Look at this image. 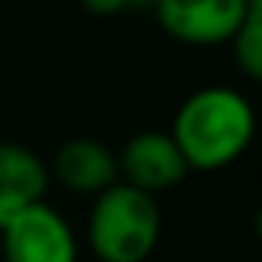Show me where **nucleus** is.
Returning <instances> with one entry per match:
<instances>
[{
    "label": "nucleus",
    "instance_id": "1",
    "mask_svg": "<svg viewBox=\"0 0 262 262\" xmlns=\"http://www.w3.org/2000/svg\"><path fill=\"white\" fill-rule=\"evenodd\" d=\"M189 171H220L235 165L256 137V110L238 89H195L174 113L168 131Z\"/></svg>",
    "mask_w": 262,
    "mask_h": 262
},
{
    "label": "nucleus",
    "instance_id": "2",
    "mask_svg": "<svg viewBox=\"0 0 262 262\" xmlns=\"http://www.w3.org/2000/svg\"><path fill=\"white\" fill-rule=\"evenodd\" d=\"M162 235L156 195L116 180L95 195L89 213V247L101 262H143Z\"/></svg>",
    "mask_w": 262,
    "mask_h": 262
},
{
    "label": "nucleus",
    "instance_id": "3",
    "mask_svg": "<svg viewBox=\"0 0 262 262\" xmlns=\"http://www.w3.org/2000/svg\"><path fill=\"white\" fill-rule=\"evenodd\" d=\"M162 31L183 46H223L247 15V0H156Z\"/></svg>",
    "mask_w": 262,
    "mask_h": 262
},
{
    "label": "nucleus",
    "instance_id": "4",
    "mask_svg": "<svg viewBox=\"0 0 262 262\" xmlns=\"http://www.w3.org/2000/svg\"><path fill=\"white\" fill-rule=\"evenodd\" d=\"M6 262H76V235L64 216L46 201H34L0 232Z\"/></svg>",
    "mask_w": 262,
    "mask_h": 262
},
{
    "label": "nucleus",
    "instance_id": "5",
    "mask_svg": "<svg viewBox=\"0 0 262 262\" xmlns=\"http://www.w3.org/2000/svg\"><path fill=\"white\" fill-rule=\"evenodd\" d=\"M116 165H119L122 183H128L140 192H149V195L174 189L189 174V165L180 156V149L168 131L134 134L122 146V152L116 156Z\"/></svg>",
    "mask_w": 262,
    "mask_h": 262
},
{
    "label": "nucleus",
    "instance_id": "6",
    "mask_svg": "<svg viewBox=\"0 0 262 262\" xmlns=\"http://www.w3.org/2000/svg\"><path fill=\"white\" fill-rule=\"evenodd\" d=\"M52 174L76 195H98L119 180V165L107 143L95 137H73L55 152Z\"/></svg>",
    "mask_w": 262,
    "mask_h": 262
},
{
    "label": "nucleus",
    "instance_id": "7",
    "mask_svg": "<svg viewBox=\"0 0 262 262\" xmlns=\"http://www.w3.org/2000/svg\"><path fill=\"white\" fill-rule=\"evenodd\" d=\"M49 189V168L37 152L21 143H0V192L28 201H43Z\"/></svg>",
    "mask_w": 262,
    "mask_h": 262
},
{
    "label": "nucleus",
    "instance_id": "8",
    "mask_svg": "<svg viewBox=\"0 0 262 262\" xmlns=\"http://www.w3.org/2000/svg\"><path fill=\"white\" fill-rule=\"evenodd\" d=\"M229 43H232L238 70L247 79L262 82V12H247Z\"/></svg>",
    "mask_w": 262,
    "mask_h": 262
},
{
    "label": "nucleus",
    "instance_id": "9",
    "mask_svg": "<svg viewBox=\"0 0 262 262\" xmlns=\"http://www.w3.org/2000/svg\"><path fill=\"white\" fill-rule=\"evenodd\" d=\"M82 6L95 15H116L122 9H146L156 6V0H82Z\"/></svg>",
    "mask_w": 262,
    "mask_h": 262
},
{
    "label": "nucleus",
    "instance_id": "10",
    "mask_svg": "<svg viewBox=\"0 0 262 262\" xmlns=\"http://www.w3.org/2000/svg\"><path fill=\"white\" fill-rule=\"evenodd\" d=\"M31 204H34V201H28V198H21V195L0 192V232H3L6 226H12V223L21 216V210L31 207Z\"/></svg>",
    "mask_w": 262,
    "mask_h": 262
},
{
    "label": "nucleus",
    "instance_id": "11",
    "mask_svg": "<svg viewBox=\"0 0 262 262\" xmlns=\"http://www.w3.org/2000/svg\"><path fill=\"white\" fill-rule=\"evenodd\" d=\"M247 12H262V0H247Z\"/></svg>",
    "mask_w": 262,
    "mask_h": 262
},
{
    "label": "nucleus",
    "instance_id": "12",
    "mask_svg": "<svg viewBox=\"0 0 262 262\" xmlns=\"http://www.w3.org/2000/svg\"><path fill=\"white\" fill-rule=\"evenodd\" d=\"M256 235H259V241H262V207H259V213H256Z\"/></svg>",
    "mask_w": 262,
    "mask_h": 262
}]
</instances>
